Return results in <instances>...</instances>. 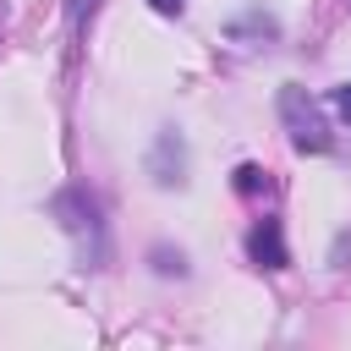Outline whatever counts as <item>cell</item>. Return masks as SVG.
<instances>
[{
	"instance_id": "cell-3",
	"label": "cell",
	"mask_w": 351,
	"mask_h": 351,
	"mask_svg": "<svg viewBox=\"0 0 351 351\" xmlns=\"http://www.w3.org/2000/svg\"><path fill=\"white\" fill-rule=\"evenodd\" d=\"M148 170H154V181H159V186H181V181H186V148H181V137H176V132H159V137H154Z\"/></svg>"
},
{
	"instance_id": "cell-6",
	"label": "cell",
	"mask_w": 351,
	"mask_h": 351,
	"mask_svg": "<svg viewBox=\"0 0 351 351\" xmlns=\"http://www.w3.org/2000/svg\"><path fill=\"white\" fill-rule=\"evenodd\" d=\"M154 269H159V274H186V258L170 252V247H154Z\"/></svg>"
},
{
	"instance_id": "cell-1",
	"label": "cell",
	"mask_w": 351,
	"mask_h": 351,
	"mask_svg": "<svg viewBox=\"0 0 351 351\" xmlns=\"http://www.w3.org/2000/svg\"><path fill=\"white\" fill-rule=\"evenodd\" d=\"M55 214H60V225L71 230V241H77V252H82V269H104V258H110V241H104L99 203H93L82 186H66V192L55 197Z\"/></svg>"
},
{
	"instance_id": "cell-5",
	"label": "cell",
	"mask_w": 351,
	"mask_h": 351,
	"mask_svg": "<svg viewBox=\"0 0 351 351\" xmlns=\"http://www.w3.org/2000/svg\"><path fill=\"white\" fill-rule=\"evenodd\" d=\"M236 192L241 197H258V192H269V176L258 165H236Z\"/></svg>"
},
{
	"instance_id": "cell-4",
	"label": "cell",
	"mask_w": 351,
	"mask_h": 351,
	"mask_svg": "<svg viewBox=\"0 0 351 351\" xmlns=\"http://www.w3.org/2000/svg\"><path fill=\"white\" fill-rule=\"evenodd\" d=\"M247 258H252L258 269H285V263H291L285 236H280V219H258V225L247 230Z\"/></svg>"
},
{
	"instance_id": "cell-8",
	"label": "cell",
	"mask_w": 351,
	"mask_h": 351,
	"mask_svg": "<svg viewBox=\"0 0 351 351\" xmlns=\"http://www.w3.org/2000/svg\"><path fill=\"white\" fill-rule=\"evenodd\" d=\"M148 5H154L159 16H181V11H186V0H148Z\"/></svg>"
},
{
	"instance_id": "cell-9",
	"label": "cell",
	"mask_w": 351,
	"mask_h": 351,
	"mask_svg": "<svg viewBox=\"0 0 351 351\" xmlns=\"http://www.w3.org/2000/svg\"><path fill=\"white\" fill-rule=\"evenodd\" d=\"M335 104H340V115L351 121V82H340V88H335Z\"/></svg>"
},
{
	"instance_id": "cell-7",
	"label": "cell",
	"mask_w": 351,
	"mask_h": 351,
	"mask_svg": "<svg viewBox=\"0 0 351 351\" xmlns=\"http://www.w3.org/2000/svg\"><path fill=\"white\" fill-rule=\"evenodd\" d=\"M93 11H99V0H66V16H71V27H82Z\"/></svg>"
},
{
	"instance_id": "cell-2",
	"label": "cell",
	"mask_w": 351,
	"mask_h": 351,
	"mask_svg": "<svg viewBox=\"0 0 351 351\" xmlns=\"http://www.w3.org/2000/svg\"><path fill=\"white\" fill-rule=\"evenodd\" d=\"M280 121L291 132V148H302V154H324L335 143L329 121H324V110H318V99L307 88H280Z\"/></svg>"
}]
</instances>
